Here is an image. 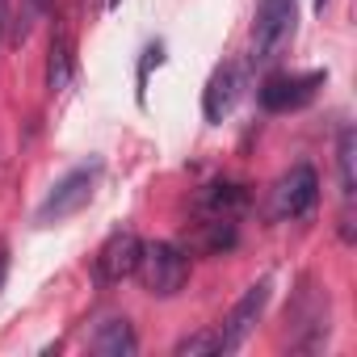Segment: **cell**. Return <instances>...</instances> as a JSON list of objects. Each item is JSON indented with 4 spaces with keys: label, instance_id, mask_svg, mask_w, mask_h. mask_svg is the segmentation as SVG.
I'll return each instance as SVG.
<instances>
[{
    "label": "cell",
    "instance_id": "6da1fadb",
    "mask_svg": "<svg viewBox=\"0 0 357 357\" xmlns=\"http://www.w3.org/2000/svg\"><path fill=\"white\" fill-rule=\"evenodd\" d=\"M97 181H101V160H89V164L72 168L68 176H59V181L51 185V194H47L43 206L34 211V223H38V227H55V223L80 215V211L93 202Z\"/></svg>",
    "mask_w": 357,
    "mask_h": 357
},
{
    "label": "cell",
    "instance_id": "7a4b0ae2",
    "mask_svg": "<svg viewBox=\"0 0 357 357\" xmlns=\"http://www.w3.org/2000/svg\"><path fill=\"white\" fill-rule=\"evenodd\" d=\"M298 26V0H261L252 22V63H278L294 43Z\"/></svg>",
    "mask_w": 357,
    "mask_h": 357
},
{
    "label": "cell",
    "instance_id": "3957f363",
    "mask_svg": "<svg viewBox=\"0 0 357 357\" xmlns=\"http://www.w3.org/2000/svg\"><path fill=\"white\" fill-rule=\"evenodd\" d=\"M143 278V290L155 294V298H172V294H181L185 282H190V252L185 248H176L168 240L160 244H143V257H139V269Z\"/></svg>",
    "mask_w": 357,
    "mask_h": 357
},
{
    "label": "cell",
    "instance_id": "277c9868",
    "mask_svg": "<svg viewBox=\"0 0 357 357\" xmlns=\"http://www.w3.org/2000/svg\"><path fill=\"white\" fill-rule=\"evenodd\" d=\"M324 80H328V72H273L261 80L257 101L269 114H290V109H303L324 89Z\"/></svg>",
    "mask_w": 357,
    "mask_h": 357
},
{
    "label": "cell",
    "instance_id": "5b68a950",
    "mask_svg": "<svg viewBox=\"0 0 357 357\" xmlns=\"http://www.w3.org/2000/svg\"><path fill=\"white\" fill-rule=\"evenodd\" d=\"M315 206H319V176L311 164H294L273 190V215L278 219H307Z\"/></svg>",
    "mask_w": 357,
    "mask_h": 357
},
{
    "label": "cell",
    "instance_id": "8992f818",
    "mask_svg": "<svg viewBox=\"0 0 357 357\" xmlns=\"http://www.w3.org/2000/svg\"><path fill=\"white\" fill-rule=\"evenodd\" d=\"M269 290H273V282L261 278V282H252V286L240 294V303L227 311V319H223V328H219V336H223V353H236V349L252 336L257 319H261L265 307H269Z\"/></svg>",
    "mask_w": 357,
    "mask_h": 357
},
{
    "label": "cell",
    "instance_id": "52a82bcc",
    "mask_svg": "<svg viewBox=\"0 0 357 357\" xmlns=\"http://www.w3.org/2000/svg\"><path fill=\"white\" fill-rule=\"evenodd\" d=\"M139 257H143V240L135 231H114L97 257H93V273L101 286H114V282H126L135 269H139Z\"/></svg>",
    "mask_w": 357,
    "mask_h": 357
},
{
    "label": "cell",
    "instance_id": "ba28073f",
    "mask_svg": "<svg viewBox=\"0 0 357 357\" xmlns=\"http://www.w3.org/2000/svg\"><path fill=\"white\" fill-rule=\"evenodd\" d=\"M240 89H244V72H240L236 63L215 68V76L206 80V93H202V114H206V122H223V118L231 114Z\"/></svg>",
    "mask_w": 357,
    "mask_h": 357
},
{
    "label": "cell",
    "instance_id": "9c48e42d",
    "mask_svg": "<svg viewBox=\"0 0 357 357\" xmlns=\"http://www.w3.org/2000/svg\"><path fill=\"white\" fill-rule=\"evenodd\" d=\"M248 206V190L236 181H215L194 198V215L198 219H240Z\"/></svg>",
    "mask_w": 357,
    "mask_h": 357
},
{
    "label": "cell",
    "instance_id": "30bf717a",
    "mask_svg": "<svg viewBox=\"0 0 357 357\" xmlns=\"http://www.w3.org/2000/svg\"><path fill=\"white\" fill-rule=\"evenodd\" d=\"M76 76V43H72V30L68 26H55L51 34V47H47V89L51 93H63Z\"/></svg>",
    "mask_w": 357,
    "mask_h": 357
},
{
    "label": "cell",
    "instance_id": "8fae6325",
    "mask_svg": "<svg viewBox=\"0 0 357 357\" xmlns=\"http://www.w3.org/2000/svg\"><path fill=\"white\" fill-rule=\"evenodd\" d=\"M93 353L101 357H135L139 353V336L130 328V319H105L97 332H93Z\"/></svg>",
    "mask_w": 357,
    "mask_h": 357
},
{
    "label": "cell",
    "instance_id": "7c38bea8",
    "mask_svg": "<svg viewBox=\"0 0 357 357\" xmlns=\"http://www.w3.org/2000/svg\"><path fill=\"white\" fill-rule=\"evenodd\" d=\"M336 164H340V198L353 202V194H357V130L353 126H340Z\"/></svg>",
    "mask_w": 357,
    "mask_h": 357
},
{
    "label": "cell",
    "instance_id": "4fadbf2b",
    "mask_svg": "<svg viewBox=\"0 0 357 357\" xmlns=\"http://www.w3.org/2000/svg\"><path fill=\"white\" fill-rule=\"evenodd\" d=\"M240 231H236V219H198V244L206 252H227L236 248Z\"/></svg>",
    "mask_w": 357,
    "mask_h": 357
},
{
    "label": "cell",
    "instance_id": "5bb4252c",
    "mask_svg": "<svg viewBox=\"0 0 357 357\" xmlns=\"http://www.w3.org/2000/svg\"><path fill=\"white\" fill-rule=\"evenodd\" d=\"M176 357H202V353H223V336H219V328H202V332H194V336H185V340H176V349H172Z\"/></svg>",
    "mask_w": 357,
    "mask_h": 357
},
{
    "label": "cell",
    "instance_id": "9a60e30c",
    "mask_svg": "<svg viewBox=\"0 0 357 357\" xmlns=\"http://www.w3.org/2000/svg\"><path fill=\"white\" fill-rule=\"evenodd\" d=\"M164 63V43H151L147 51H143V59H139V101H143V84H147V72L151 68H160Z\"/></svg>",
    "mask_w": 357,
    "mask_h": 357
},
{
    "label": "cell",
    "instance_id": "2e32d148",
    "mask_svg": "<svg viewBox=\"0 0 357 357\" xmlns=\"http://www.w3.org/2000/svg\"><path fill=\"white\" fill-rule=\"evenodd\" d=\"M5 278H9V240L0 236V290H5Z\"/></svg>",
    "mask_w": 357,
    "mask_h": 357
},
{
    "label": "cell",
    "instance_id": "e0dca14e",
    "mask_svg": "<svg viewBox=\"0 0 357 357\" xmlns=\"http://www.w3.org/2000/svg\"><path fill=\"white\" fill-rule=\"evenodd\" d=\"M51 9H55V0H30V17H43Z\"/></svg>",
    "mask_w": 357,
    "mask_h": 357
},
{
    "label": "cell",
    "instance_id": "ac0fdd59",
    "mask_svg": "<svg viewBox=\"0 0 357 357\" xmlns=\"http://www.w3.org/2000/svg\"><path fill=\"white\" fill-rule=\"evenodd\" d=\"M9 9H13V0H0V34L9 30Z\"/></svg>",
    "mask_w": 357,
    "mask_h": 357
},
{
    "label": "cell",
    "instance_id": "d6986e66",
    "mask_svg": "<svg viewBox=\"0 0 357 357\" xmlns=\"http://www.w3.org/2000/svg\"><path fill=\"white\" fill-rule=\"evenodd\" d=\"M324 5H328V0H315V9H319V13H324Z\"/></svg>",
    "mask_w": 357,
    "mask_h": 357
},
{
    "label": "cell",
    "instance_id": "ffe728a7",
    "mask_svg": "<svg viewBox=\"0 0 357 357\" xmlns=\"http://www.w3.org/2000/svg\"><path fill=\"white\" fill-rule=\"evenodd\" d=\"M118 5H122V0H109V9H118Z\"/></svg>",
    "mask_w": 357,
    "mask_h": 357
}]
</instances>
